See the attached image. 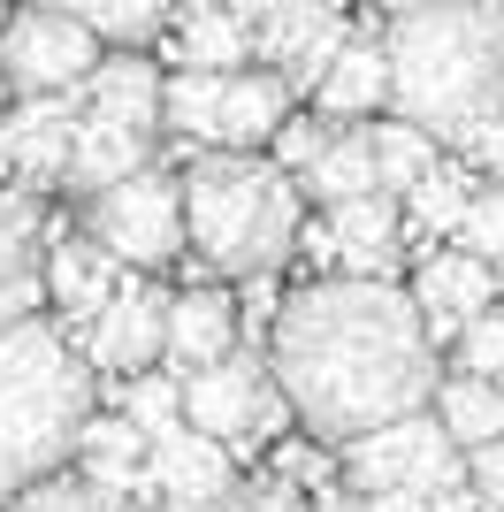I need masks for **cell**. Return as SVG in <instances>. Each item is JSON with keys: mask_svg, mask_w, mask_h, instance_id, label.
<instances>
[{"mask_svg": "<svg viewBox=\"0 0 504 512\" xmlns=\"http://www.w3.org/2000/svg\"><path fill=\"white\" fill-rule=\"evenodd\" d=\"M0 512H146L138 497H123V490H100V482H84V474H39L31 490H16Z\"/></svg>", "mask_w": 504, "mask_h": 512, "instance_id": "obj_28", "label": "cell"}, {"mask_svg": "<svg viewBox=\"0 0 504 512\" xmlns=\"http://www.w3.org/2000/svg\"><path fill=\"white\" fill-rule=\"evenodd\" d=\"M0 92H8V85H0Z\"/></svg>", "mask_w": 504, "mask_h": 512, "instance_id": "obj_45", "label": "cell"}, {"mask_svg": "<svg viewBox=\"0 0 504 512\" xmlns=\"http://www.w3.org/2000/svg\"><path fill=\"white\" fill-rule=\"evenodd\" d=\"M176 184H184V253H199V268H214V276H260V268L291 260L298 176L283 161L214 146Z\"/></svg>", "mask_w": 504, "mask_h": 512, "instance_id": "obj_4", "label": "cell"}, {"mask_svg": "<svg viewBox=\"0 0 504 512\" xmlns=\"http://www.w3.org/2000/svg\"><path fill=\"white\" fill-rule=\"evenodd\" d=\"M283 115H291V85L275 69H230L222 77V146L252 153L260 138H275Z\"/></svg>", "mask_w": 504, "mask_h": 512, "instance_id": "obj_21", "label": "cell"}, {"mask_svg": "<svg viewBox=\"0 0 504 512\" xmlns=\"http://www.w3.org/2000/svg\"><path fill=\"white\" fill-rule=\"evenodd\" d=\"M298 192L314 199V207H336V199H359V192H382L375 153H367V130H329V146L298 169Z\"/></svg>", "mask_w": 504, "mask_h": 512, "instance_id": "obj_23", "label": "cell"}, {"mask_svg": "<svg viewBox=\"0 0 504 512\" xmlns=\"http://www.w3.org/2000/svg\"><path fill=\"white\" fill-rule=\"evenodd\" d=\"M84 230L115 268H168L184 253V184L146 161L84 199Z\"/></svg>", "mask_w": 504, "mask_h": 512, "instance_id": "obj_5", "label": "cell"}, {"mask_svg": "<svg viewBox=\"0 0 504 512\" xmlns=\"http://www.w3.org/2000/svg\"><path fill=\"white\" fill-rule=\"evenodd\" d=\"M39 8H62V16L92 23L100 39H123V46H146L176 16V0H39Z\"/></svg>", "mask_w": 504, "mask_h": 512, "instance_id": "obj_27", "label": "cell"}, {"mask_svg": "<svg viewBox=\"0 0 504 512\" xmlns=\"http://www.w3.org/2000/svg\"><path fill=\"white\" fill-rule=\"evenodd\" d=\"M466 153H474V161H482V169L504 184V115H489V123L474 130V138H466Z\"/></svg>", "mask_w": 504, "mask_h": 512, "instance_id": "obj_37", "label": "cell"}, {"mask_svg": "<svg viewBox=\"0 0 504 512\" xmlns=\"http://www.w3.org/2000/svg\"><path fill=\"white\" fill-rule=\"evenodd\" d=\"M321 512H367V497L359 490H321Z\"/></svg>", "mask_w": 504, "mask_h": 512, "instance_id": "obj_39", "label": "cell"}, {"mask_svg": "<svg viewBox=\"0 0 504 512\" xmlns=\"http://www.w3.org/2000/svg\"><path fill=\"white\" fill-rule=\"evenodd\" d=\"M77 459H84V482L100 490H123V497H146V428L130 413H92L77 428Z\"/></svg>", "mask_w": 504, "mask_h": 512, "instance_id": "obj_19", "label": "cell"}, {"mask_svg": "<svg viewBox=\"0 0 504 512\" xmlns=\"http://www.w3.org/2000/svg\"><path fill=\"white\" fill-rule=\"evenodd\" d=\"M77 92H84V107H100V115H115L130 130H161V69L138 62V54H115V62L100 54Z\"/></svg>", "mask_w": 504, "mask_h": 512, "instance_id": "obj_20", "label": "cell"}, {"mask_svg": "<svg viewBox=\"0 0 504 512\" xmlns=\"http://www.w3.org/2000/svg\"><path fill=\"white\" fill-rule=\"evenodd\" d=\"M115 260L92 245V230H46V299L62 306L69 321H92L115 299Z\"/></svg>", "mask_w": 504, "mask_h": 512, "instance_id": "obj_16", "label": "cell"}, {"mask_svg": "<svg viewBox=\"0 0 504 512\" xmlns=\"http://www.w3.org/2000/svg\"><path fill=\"white\" fill-rule=\"evenodd\" d=\"M0 169H8V123H0Z\"/></svg>", "mask_w": 504, "mask_h": 512, "instance_id": "obj_40", "label": "cell"}, {"mask_svg": "<svg viewBox=\"0 0 504 512\" xmlns=\"http://www.w3.org/2000/svg\"><path fill=\"white\" fill-rule=\"evenodd\" d=\"M100 62V31L62 8H16L0 23V85L16 92H77Z\"/></svg>", "mask_w": 504, "mask_h": 512, "instance_id": "obj_8", "label": "cell"}, {"mask_svg": "<svg viewBox=\"0 0 504 512\" xmlns=\"http://www.w3.org/2000/svg\"><path fill=\"white\" fill-rule=\"evenodd\" d=\"M161 344H168V291L161 283H138V276H123L115 299L84 321V360L100 375H115V383L161 367Z\"/></svg>", "mask_w": 504, "mask_h": 512, "instance_id": "obj_9", "label": "cell"}, {"mask_svg": "<svg viewBox=\"0 0 504 512\" xmlns=\"http://www.w3.org/2000/svg\"><path fill=\"white\" fill-rule=\"evenodd\" d=\"M428 512H482V497L466 490V474H459V482H443V490H428Z\"/></svg>", "mask_w": 504, "mask_h": 512, "instance_id": "obj_38", "label": "cell"}, {"mask_svg": "<svg viewBox=\"0 0 504 512\" xmlns=\"http://www.w3.org/2000/svg\"><path fill=\"white\" fill-rule=\"evenodd\" d=\"M375 8H390V16H398V8H413V0H375Z\"/></svg>", "mask_w": 504, "mask_h": 512, "instance_id": "obj_41", "label": "cell"}, {"mask_svg": "<svg viewBox=\"0 0 504 512\" xmlns=\"http://www.w3.org/2000/svg\"><path fill=\"white\" fill-rule=\"evenodd\" d=\"M46 306V222L23 192H0V321Z\"/></svg>", "mask_w": 504, "mask_h": 512, "instance_id": "obj_14", "label": "cell"}, {"mask_svg": "<svg viewBox=\"0 0 504 512\" xmlns=\"http://www.w3.org/2000/svg\"><path fill=\"white\" fill-rule=\"evenodd\" d=\"M230 490V444H214L207 428L176 421L168 436L146 444V497L161 512H199Z\"/></svg>", "mask_w": 504, "mask_h": 512, "instance_id": "obj_10", "label": "cell"}, {"mask_svg": "<svg viewBox=\"0 0 504 512\" xmlns=\"http://www.w3.org/2000/svg\"><path fill=\"white\" fill-rule=\"evenodd\" d=\"M405 199H413V222H420V230H443V237H451V222H459L466 199H474V176L428 161V169L413 176V192H405Z\"/></svg>", "mask_w": 504, "mask_h": 512, "instance_id": "obj_29", "label": "cell"}, {"mask_svg": "<svg viewBox=\"0 0 504 512\" xmlns=\"http://www.w3.org/2000/svg\"><path fill=\"white\" fill-rule=\"evenodd\" d=\"M146 161H153V130H130V123H115V115H100V107H77L69 161H62V192L92 199V192H107L115 176L146 169Z\"/></svg>", "mask_w": 504, "mask_h": 512, "instance_id": "obj_12", "label": "cell"}, {"mask_svg": "<svg viewBox=\"0 0 504 512\" xmlns=\"http://www.w3.org/2000/svg\"><path fill=\"white\" fill-rule=\"evenodd\" d=\"M489 268H497V291H504V253H497V260H489Z\"/></svg>", "mask_w": 504, "mask_h": 512, "instance_id": "obj_42", "label": "cell"}, {"mask_svg": "<svg viewBox=\"0 0 504 512\" xmlns=\"http://www.w3.org/2000/svg\"><path fill=\"white\" fill-rule=\"evenodd\" d=\"M382 100H390V54H382V39H344L329 54V69L314 77V107L336 115V123H359Z\"/></svg>", "mask_w": 504, "mask_h": 512, "instance_id": "obj_17", "label": "cell"}, {"mask_svg": "<svg viewBox=\"0 0 504 512\" xmlns=\"http://www.w3.org/2000/svg\"><path fill=\"white\" fill-rule=\"evenodd\" d=\"M84 421H92V360L39 314L0 321V505L62 467Z\"/></svg>", "mask_w": 504, "mask_h": 512, "instance_id": "obj_3", "label": "cell"}, {"mask_svg": "<svg viewBox=\"0 0 504 512\" xmlns=\"http://www.w3.org/2000/svg\"><path fill=\"white\" fill-rule=\"evenodd\" d=\"M466 490L482 497V512H504V436L466 451Z\"/></svg>", "mask_w": 504, "mask_h": 512, "instance_id": "obj_35", "label": "cell"}, {"mask_svg": "<svg viewBox=\"0 0 504 512\" xmlns=\"http://www.w3.org/2000/svg\"><path fill=\"white\" fill-rule=\"evenodd\" d=\"M459 367L466 375H504V306H489L459 329Z\"/></svg>", "mask_w": 504, "mask_h": 512, "instance_id": "obj_32", "label": "cell"}, {"mask_svg": "<svg viewBox=\"0 0 504 512\" xmlns=\"http://www.w3.org/2000/svg\"><path fill=\"white\" fill-rule=\"evenodd\" d=\"M199 512H306V505H298V490L275 474V482H245V490L230 482V490L214 497V505H199Z\"/></svg>", "mask_w": 504, "mask_h": 512, "instance_id": "obj_33", "label": "cell"}, {"mask_svg": "<svg viewBox=\"0 0 504 512\" xmlns=\"http://www.w3.org/2000/svg\"><path fill=\"white\" fill-rule=\"evenodd\" d=\"M237 344V299H222V291H184V299H168V344H161V360L168 367H207L222 360Z\"/></svg>", "mask_w": 504, "mask_h": 512, "instance_id": "obj_18", "label": "cell"}, {"mask_svg": "<svg viewBox=\"0 0 504 512\" xmlns=\"http://www.w3.org/2000/svg\"><path fill=\"white\" fill-rule=\"evenodd\" d=\"M344 482H352L359 497H375V490H443V482H459V444H451L443 421H428V413H398V421L359 428L352 444H344Z\"/></svg>", "mask_w": 504, "mask_h": 512, "instance_id": "obj_7", "label": "cell"}, {"mask_svg": "<svg viewBox=\"0 0 504 512\" xmlns=\"http://www.w3.org/2000/svg\"><path fill=\"white\" fill-rule=\"evenodd\" d=\"M176 16H184V31H176V62L184 69H245L252 62V23L230 16L222 0H176Z\"/></svg>", "mask_w": 504, "mask_h": 512, "instance_id": "obj_22", "label": "cell"}, {"mask_svg": "<svg viewBox=\"0 0 504 512\" xmlns=\"http://www.w3.org/2000/svg\"><path fill=\"white\" fill-rule=\"evenodd\" d=\"M436 421L459 451H474V444H489V436H504V390L489 383V375H451V383L436 390Z\"/></svg>", "mask_w": 504, "mask_h": 512, "instance_id": "obj_25", "label": "cell"}, {"mask_svg": "<svg viewBox=\"0 0 504 512\" xmlns=\"http://www.w3.org/2000/svg\"><path fill=\"white\" fill-rule=\"evenodd\" d=\"M123 413L146 428V444H153V436H168V428L184 421V383H176V375H153V367L146 375H123Z\"/></svg>", "mask_w": 504, "mask_h": 512, "instance_id": "obj_30", "label": "cell"}, {"mask_svg": "<svg viewBox=\"0 0 504 512\" xmlns=\"http://www.w3.org/2000/svg\"><path fill=\"white\" fill-rule=\"evenodd\" d=\"M283 482H291V490H298V482H329V459H321V436H314V444H291V451H283Z\"/></svg>", "mask_w": 504, "mask_h": 512, "instance_id": "obj_36", "label": "cell"}, {"mask_svg": "<svg viewBox=\"0 0 504 512\" xmlns=\"http://www.w3.org/2000/svg\"><path fill=\"white\" fill-rule=\"evenodd\" d=\"M367 153H375L382 192L398 199V192H413V176L436 161V138H428L420 123H405V115H390V123H367Z\"/></svg>", "mask_w": 504, "mask_h": 512, "instance_id": "obj_26", "label": "cell"}, {"mask_svg": "<svg viewBox=\"0 0 504 512\" xmlns=\"http://www.w3.org/2000/svg\"><path fill=\"white\" fill-rule=\"evenodd\" d=\"M321 146H329V123H321V115H283V123H275V161H283L291 176L306 169Z\"/></svg>", "mask_w": 504, "mask_h": 512, "instance_id": "obj_34", "label": "cell"}, {"mask_svg": "<svg viewBox=\"0 0 504 512\" xmlns=\"http://www.w3.org/2000/svg\"><path fill=\"white\" fill-rule=\"evenodd\" d=\"M489 8H504V0H489Z\"/></svg>", "mask_w": 504, "mask_h": 512, "instance_id": "obj_44", "label": "cell"}, {"mask_svg": "<svg viewBox=\"0 0 504 512\" xmlns=\"http://www.w3.org/2000/svg\"><path fill=\"white\" fill-rule=\"evenodd\" d=\"M268 367L291 421L321 444H352L359 428H382L436 398V337L420 329L413 291L390 276H314L275 314Z\"/></svg>", "mask_w": 504, "mask_h": 512, "instance_id": "obj_1", "label": "cell"}, {"mask_svg": "<svg viewBox=\"0 0 504 512\" xmlns=\"http://www.w3.org/2000/svg\"><path fill=\"white\" fill-rule=\"evenodd\" d=\"M222 77L230 69H176L161 77V130L191 146H222Z\"/></svg>", "mask_w": 504, "mask_h": 512, "instance_id": "obj_24", "label": "cell"}, {"mask_svg": "<svg viewBox=\"0 0 504 512\" xmlns=\"http://www.w3.org/2000/svg\"><path fill=\"white\" fill-rule=\"evenodd\" d=\"M77 107H84V92H23V107L8 115V169L23 184H62Z\"/></svg>", "mask_w": 504, "mask_h": 512, "instance_id": "obj_13", "label": "cell"}, {"mask_svg": "<svg viewBox=\"0 0 504 512\" xmlns=\"http://www.w3.org/2000/svg\"><path fill=\"white\" fill-rule=\"evenodd\" d=\"M329 237H336V268H352V276H398V260H405V230H398L390 192L336 199Z\"/></svg>", "mask_w": 504, "mask_h": 512, "instance_id": "obj_15", "label": "cell"}, {"mask_svg": "<svg viewBox=\"0 0 504 512\" xmlns=\"http://www.w3.org/2000/svg\"><path fill=\"white\" fill-rule=\"evenodd\" d=\"M184 421L207 428L214 444H268V436H283V421H291V398H283V383H275V367L260 360V352H222V360L191 367L184 375Z\"/></svg>", "mask_w": 504, "mask_h": 512, "instance_id": "obj_6", "label": "cell"}, {"mask_svg": "<svg viewBox=\"0 0 504 512\" xmlns=\"http://www.w3.org/2000/svg\"><path fill=\"white\" fill-rule=\"evenodd\" d=\"M451 245L459 253H474V260H497L504 253V184H474V199H466V214L451 222Z\"/></svg>", "mask_w": 504, "mask_h": 512, "instance_id": "obj_31", "label": "cell"}, {"mask_svg": "<svg viewBox=\"0 0 504 512\" xmlns=\"http://www.w3.org/2000/svg\"><path fill=\"white\" fill-rule=\"evenodd\" d=\"M489 383H497V390H504V375H489Z\"/></svg>", "mask_w": 504, "mask_h": 512, "instance_id": "obj_43", "label": "cell"}, {"mask_svg": "<svg viewBox=\"0 0 504 512\" xmlns=\"http://www.w3.org/2000/svg\"><path fill=\"white\" fill-rule=\"evenodd\" d=\"M413 306H420V329H428L436 344H443V337L459 344L466 321L497 306V268H489V260H474V253H459V245H443V253L420 260Z\"/></svg>", "mask_w": 504, "mask_h": 512, "instance_id": "obj_11", "label": "cell"}, {"mask_svg": "<svg viewBox=\"0 0 504 512\" xmlns=\"http://www.w3.org/2000/svg\"><path fill=\"white\" fill-rule=\"evenodd\" d=\"M390 107L428 138L466 146L489 115H504V8L489 0H413L382 31Z\"/></svg>", "mask_w": 504, "mask_h": 512, "instance_id": "obj_2", "label": "cell"}]
</instances>
